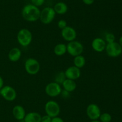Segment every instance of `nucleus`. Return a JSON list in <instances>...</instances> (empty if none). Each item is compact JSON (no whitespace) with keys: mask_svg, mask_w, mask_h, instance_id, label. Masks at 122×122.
Returning a JSON list of instances; mask_svg holds the SVG:
<instances>
[{"mask_svg":"<svg viewBox=\"0 0 122 122\" xmlns=\"http://www.w3.org/2000/svg\"><path fill=\"white\" fill-rule=\"evenodd\" d=\"M105 50L108 56L116 57L122 54V47L119 43L114 41L111 43H107Z\"/></svg>","mask_w":122,"mask_h":122,"instance_id":"obj_7","label":"nucleus"},{"mask_svg":"<svg viewBox=\"0 0 122 122\" xmlns=\"http://www.w3.org/2000/svg\"><path fill=\"white\" fill-rule=\"evenodd\" d=\"M51 122H64V120H63V118H61V117H55L52 118L51 120Z\"/></svg>","mask_w":122,"mask_h":122,"instance_id":"obj_28","label":"nucleus"},{"mask_svg":"<svg viewBox=\"0 0 122 122\" xmlns=\"http://www.w3.org/2000/svg\"><path fill=\"white\" fill-rule=\"evenodd\" d=\"M33 39V35L30 30L22 28L18 32L17 40L21 46L27 47L31 44Z\"/></svg>","mask_w":122,"mask_h":122,"instance_id":"obj_2","label":"nucleus"},{"mask_svg":"<svg viewBox=\"0 0 122 122\" xmlns=\"http://www.w3.org/2000/svg\"><path fill=\"white\" fill-rule=\"evenodd\" d=\"M83 50L84 47L83 44L78 41H72L69 42L67 44V52L73 57L82 55Z\"/></svg>","mask_w":122,"mask_h":122,"instance_id":"obj_5","label":"nucleus"},{"mask_svg":"<svg viewBox=\"0 0 122 122\" xmlns=\"http://www.w3.org/2000/svg\"><path fill=\"white\" fill-rule=\"evenodd\" d=\"M40 63L39 61L35 58L30 57L26 60L25 62V69L26 72L29 75H36L40 70Z\"/></svg>","mask_w":122,"mask_h":122,"instance_id":"obj_4","label":"nucleus"},{"mask_svg":"<svg viewBox=\"0 0 122 122\" xmlns=\"http://www.w3.org/2000/svg\"><path fill=\"white\" fill-rule=\"evenodd\" d=\"M19 122H25V120H21L19 121Z\"/></svg>","mask_w":122,"mask_h":122,"instance_id":"obj_33","label":"nucleus"},{"mask_svg":"<svg viewBox=\"0 0 122 122\" xmlns=\"http://www.w3.org/2000/svg\"><path fill=\"white\" fill-rule=\"evenodd\" d=\"M119 44L121 45V47H122V36L120 37V39H119Z\"/></svg>","mask_w":122,"mask_h":122,"instance_id":"obj_31","label":"nucleus"},{"mask_svg":"<svg viewBox=\"0 0 122 122\" xmlns=\"http://www.w3.org/2000/svg\"><path fill=\"white\" fill-rule=\"evenodd\" d=\"M60 106L56 100H50L46 102L45 105V111L46 114L51 118L57 117L60 113Z\"/></svg>","mask_w":122,"mask_h":122,"instance_id":"obj_6","label":"nucleus"},{"mask_svg":"<svg viewBox=\"0 0 122 122\" xmlns=\"http://www.w3.org/2000/svg\"><path fill=\"white\" fill-rule=\"evenodd\" d=\"M91 122H101L99 121L98 120H92Z\"/></svg>","mask_w":122,"mask_h":122,"instance_id":"obj_32","label":"nucleus"},{"mask_svg":"<svg viewBox=\"0 0 122 122\" xmlns=\"http://www.w3.org/2000/svg\"><path fill=\"white\" fill-rule=\"evenodd\" d=\"M66 78L70 80H76L81 77V69L75 66H70L68 67L64 71Z\"/></svg>","mask_w":122,"mask_h":122,"instance_id":"obj_12","label":"nucleus"},{"mask_svg":"<svg viewBox=\"0 0 122 122\" xmlns=\"http://www.w3.org/2000/svg\"><path fill=\"white\" fill-rule=\"evenodd\" d=\"M61 85L63 87V89L66 90L70 93L74 92L77 87V84H76L75 80L68 78L66 79Z\"/></svg>","mask_w":122,"mask_h":122,"instance_id":"obj_17","label":"nucleus"},{"mask_svg":"<svg viewBox=\"0 0 122 122\" xmlns=\"http://www.w3.org/2000/svg\"><path fill=\"white\" fill-rule=\"evenodd\" d=\"M4 86V80L3 78L0 76V89H1L2 87Z\"/></svg>","mask_w":122,"mask_h":122,"instance_id":"obj_30","label":"nucleus"},{"mask_svg":"<svg viewBox=\"0 0 122 122\" xmlns=\"http://www.w3.org/2000/svg\"><path fill=\"white\" fill-rule=\"evenodd\" d=\"M61 35L64 40L67 42H70L76 39L77 37V32L74 28L70 26H67L61 30Z\"/></svg>","mask_w":122,"mask_h":122,"instance_id":"obj_11","label":"nucleus"},{"mask_svg":"<svg viewBox=\"0 0 122 122\" xmlns=\"http://www.w3.org/2000/svg\"><path fill=\"white\" fill-rule=\"evenodd\" d=\"M70 92H67V90H66L64 89H62V91L61 92V94L62 97L64 98H65V99H67V98H69V96H70Z\"/></svg>","mask_w":122,"mask_h":122,"instance_id":"obj_27","label":"nucleus"},{"mask_svg":"<svg viewBox=\"0 0 122 122\" xmlns=\"http://www.w3.org/2000/svg\"><path fill=\"white\" fill-rule=\"evenodd\" d=\"M66 79V77L65 75L64 71H61L56 74V75L55 76L54 81L61 85L63 84Z\"/></svg>","mask_w":122,"mask_h":122,"instance_id":"obj_21","label":"nucleus"},{"mask_svg":"<svg viewBox=\"0 0 122 122\" xmlns=\"http://www.w3.org/2000/svg\"><path fill=\"white\" fill-rule=\"evenodd\" d=\"M45 0H30L32 4L39 7L40 6H42L45 2Z\"/></svg>","mask_w":122,"mask_h":122,"instance_id":"obj_25","label":"nucleus"},{"mask_svg":"<svg viewBox=\"0 0 122 122\" xmlns=\"http://www.w3.org/2000/svg\"><path fill=\"white\" fill-rule=\"evenodd\" d=\"M54 53L56 56H63L67 53V45L64 43L57 44L54 48Z\"/></svg>","mask_w":122,"mask_h":122,"instance_id":"obj_19","label":"nucleus"},{"mask_svg":"<svg viewBox=\"0 0 122 122\" xmlns=\"http://www.w3.org/2000/svg\"><path fill=\"white\" fill-rule=\"evenodd\" d=\"M83 3L86 5H88V6H90L92 5L94 2L95 0H82Z\"/></svg>","mask_w":122,"mask_h":122,"instance_id":"obj_29","label":"nucleus"},{"mask_svg":"<svg viewBox=\"0 0 122 122\" xmlns=\"http://www.w3.org/2000/svg\"><path fill=\"white\" fill-rule=\"evenodd\" d=\"M99 118L101 122H110L112 121V117L108 112H104V113L101 114Z\"/></svg>","mask_w":122,"mask_h":122,"instance_id":"obj_22","label":"nucleus"},{"mask_svg":"<svg viewBox=\"0 0 122 122\" xmlns=\"http://www.w3.org/2000/svg\"><path fill=\"white\" fill-rule=\"evenodd\" d=\"M1 95L7 101L11 102L16 99L17 92L11 86H5L1 88Z\"/></svg>","mask_w":122,"mask_h":122,"instance_id":"obj_9","label":"nucleus"},{"mask_svg":"<svg viewBox=\"0 0 122 122\" xmlns=\"http://www.w3.org/2000/svg\"><path fill=\"white\" fill-rule=\"evenodd\" d=\"M61 91L62 88L61 85L55 81L51 82L46 84L45 88V93L51 98H55L60 95Z\"/></svg>","mask_w":122,"mask_h":122,"instance_id":"obj_8","label":"nucleus"},{"mask_svg":"<svg viewBox=\"0 0 122 122\" xmlns=\"http://www.w3.org/2000/svg\"><path fill=\"white\" fill-rule=\"evenodd\" d=\"M106 42L104 39L100 37L94 38L91 43V47L94 51L98 53L104 51L106 47Z\"/></svg>","mask_w":122,"mask_h":122,"instance_id":"obj_13","label":"nucleus"},{"mask_svg":"<svg viewBox=\"0 0 122 122\" xmlns=\"http://www.w3.org/2000/svg\"><path fill=\"white\" fill-rule=\"evenodd\" d=\"M51 120H52V118L50 116L46 114L42 117L41 122H51Z\"/></svg>","mask_w":122,"mask_h":122,"instance_id":"obj_26","label":"nucleus"},{"mask_svg":"<svg viewBox=\"0 0 122 122\" xmlns=\"http://www.w3.org/2000/svg\"><path fill=\"white\" fill-rule=\"evenodd\" d=\"M41 10L39 7L29 4L23 7L21 10V16L25 20L29 22H34L39 19Z\"/></svg>","mask_w":122,"mask_h":122,"instance_id":"obj_1","label":"nucleus"},{"mask_svg":"<svg viewBox=\"0 0 122 122\" xmlns=\"http://www.w3.org/2000/svg\"><path fill=\"white\" fill-rule=\"evenodd\" d=\"M0 95H1V89H0Z\"/></svg>","mask_w":122,"mask_h":122,"instance_id":"obj_34","label":"nucleus"},{"mask_svg":"<svg viewBox=\"0 0 122 122\" xmlns=\"http://www.w3.org/2000/svg\"><path fill=\"white\" fill-rule=\"evenodd\" d=\"M101 110L98 105L95 104H90L86 108V114L91 120H98L101 115Z\"/></svg>","mask_w":122,"mask_h":122,"instance_id":"obj_10","label":"nucleus"},{"mask_svg":"<svg viewBox=\"0 0 122 122\" xmlns=\"http://www.w3.org/2000/svg\"><path fill=\"white\" fill-rule=\"evenodd\" d=\"M21 56V51L19 48L13 47L8 52V57L10 61L16 62L19 61Z\"/></svg>","mask_w":122,"mask_h":122,"instance_id":"obj_15","label":"nucleus"},{"mask_svg":"<svg viewBox=\"0 0 122 122\" xmlns=\"http://www.w3.org/2000/svg\"><path fill=\"white\" fill-rule=\"evenodd\" d=\"M56 13L53 8L46 7L41 11L39 20L44 25L50 24L55 19Z\"/></svg>","mask_w":122,"mask_h":122,"instance_id":"obj_3","label":"nucleus"},{"mask_svg":"<svg viewBox=\"0 0 122 122\" xmlns=\"http://www.w3.org/2000/svg\"><path fill=\"white\" fill-rule=\"evenodd\" d=\"M56 14L60 15L65 14L68 11V6L65 2H58L54 5L53 7Z\"/></svg>","mask_w":122,"mask_h":122,"instance_id":"obj_18","label":"nucleus"},{"mask_svg":"<svg viewBox=\"0 0 122 122\" xmlns=\"http://www.w3.org/2000/svg\"><path fill=\"white\" fill-rule=\"evenodd\" d=\"M57 26H58V28L60 29H63L64 28L66 27L67 26V22L65 20H63V19H61L59 21L57 22Z\"/></svg>","mask_w":122,"mask_h":122,"instance_id":"obj_24","label":"nucleus"},{"mask_svg":"<svg viewBox=\"0 0 122 122\" xmlns=\"http://www.w3.org/2000/svg\"><path fill=\"white\" fill-rule=\"evenodd\" d=\"M42 116L37 112H30L26 114L24 120L25 122H41Z\"/></svg>","mask_w":122,"mask_h":122,"instance_id":"obj_16","label":"nucleus"},{"mask_svg":"<svg viewBox=\"0 0 122 122\" xmlns=\"http://www.w3.org/2000/svg\"><path fill=\"white\" fill-rule=\"evenodd\" d=\"M105 41L107 43H111L115 41V36L112 33H108L105 37Z\"/></svg>","mask_w":122,"mask_h":122,"instance_id":"obj_23","label":"nucleus"},{"mask_svg":"<svg viewBox=\"0 0 122 122\" xmlns=\"http://www.w3.org/2000/svg\"><path fill=\"white\" fill-rule=\"evenodd\" d=\"M13 115L14 118L18 121L24 120L26 116V111L23 106L20 105H17L14 106L13 108Z\"/></svg>","mask_w":122,"mask_h":122,"instance_id":"obj_14","label":"nucleus"},{"mask_svg":"<svg viewBox=\"0 0 122 122\" xmlns=\"http://www.w3.org/2000/svg\"><path fill=\"white\" fill-rule=\"evenodd\" d=\"M73 63L74 66L81 69L85 65L86 59L84 56H82V55H78V56L74 57Z\"/></svg>","mask_w":122,"mask_h":122,"instance_id":"obj_20","label":"nucleus"}]
</instances>
